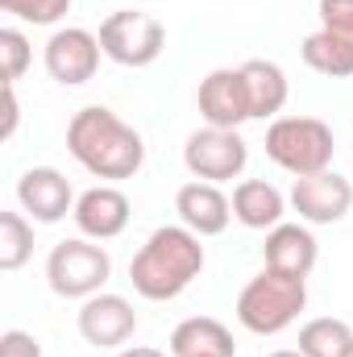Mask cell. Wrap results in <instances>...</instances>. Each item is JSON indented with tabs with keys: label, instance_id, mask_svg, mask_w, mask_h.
<instances>
[{
	"label": "cell",
	"instance_id": "6da1fadb",
	"mask_svg": "<svg viewBox=\"0 0 353 357\" xmlns=\"http://www.w3.org/2000/svg\"><path fill=\"white\" fill-rule=\"evenodd\" d=\"M67 150L71 158L96 178L121 183L133 178L146 162V142L133 125H125L112 108L104 104H88L71 116L67 125Z\"/></svg>",
	"mask_w": 353,
	"mask_h": 357
},
{
	"label": "cell",
	"instance_id": "7a4b0ae2",
	"mask_svg": "<svg viewBox=\"0 0 353 357\" xmlns=\"http://www.w3.org/2000/svg\"><path fill=\"white\" fill-rule=\"evenodd\" d=\"M204 270V245L187 225H163L129 262V282L142 299L167 303L179 299Z\"/></svg>",
	"mask_w": 353,
	"mask_h": 357
},
{
	"label": "cell",
	"instance_id": "3957f363",
	"mask_svg": "<svg viewBox=\"0 0 353 357\" xmlns=\"http://www.w3.org/2000/svg\"><path fill=\"white\" fill-rule=\"evenodd\" d=\"M303 307H308V278H291L278 270L254 274L237 295V320L254 337H278L299 320Z\"/></svg>",
	"mask_w": 353,
	"mask_h": 357
},
{
	"label": "cell",
	"instance_id": "277c9868",
	"mask_svg": "<svg viewBox=\"0 0 353 357\" xmlns=\"http://www.w3.org/2000/svg\"><path fill=\"white\" fill-rule=\"evenodd\" d=\"M333 150V129L320 116H274L266 129V158L295 178L329 171Z\"/></svg>",
	"mask_w": 353,
	"mask_h": 357
},
{
	"label": "cell",
	"instance_id": "5b68a950",
	"mask_svg": "<svg viewBox=\"0 0 353 357\" xmlns=\"http://www.w3.org/2000/svg\"><path fill=\"white\" fill-rule=\"evenodd\" d=\"M108 274H112V258L91 237L59 241L50 250V258H46V282L63 299H91V295H100Z\"/></svg>",
	"mask_w": 353,
	"mask_h": 357
},
{
	"label": "cell",
	"instance_id": "8992f818",
	"mask_svg": "<svg viewBox=\"0 0 353 357\" xmlns=\"http://www.w3.org/2000/svg\"><path fill=\"white\" fill-rule=\"evenodd\" d=\"M100 46H104V59L121 67H150L167 50V25L154 13L117 8L100 21Z\"/></svg>",
	"mask_w": 353,
	"mask_h": 357
},
{
	"label": "cell",
	"instance_id": "52a82bcc",
	"mask_svg": "<svg viewBox=\"0 0 353 357\" xmlns=\"http://www.w3.org/2000/svg\"><path fill=\"white\" fill-rule=\"evenodd\" d=\"M246 162H250V146H246V137H241L237 129L204 125V129H195V133L187 137V146H183V167L195 178L216 183V187L241 178Z\"/></svg>",
	"mask_w": 353,
	"mask_h": 357
},
{
	"label": "cell",
	"instance_id": "ba28073f",
	"mask_svg": "<svg viewBox=\"0 0 353 357\" xmlns=\"http://www.w3.org/2000/svg\"><path fill=\"white\" fill-rule=\"evenodd\" d=\"M100 33L91 29H80V25H67V29H54L46 50H42V63H46V75L63 88H80L88 84L100 67Z\"/></svg>",
	"mask_w": 353,
	"mask_h": 357
},
{
	"label": "cell",
	"instance_id": "9c48e42d",
	"mask_svg": "<svg viewBox=\"0 0 353 357\" xmlns=\"http://www.w3.org/2000/svg\"><path fill=\"white\" fill-rule=\"evenodd\" d=\"M195 104H200L204 125H216V129H241L246 121H254L241 67H216V71H208L200 79Z\"/></svg>",
	"mask_w": 353,
	"mask_h": 357
},
{
	"label": "cell",
	"instance_id": "30bf717a",
	"mask_svg": "<svg viewBox=\"0 0 353 357\" xmlns=\"http://www.w3.org/2000/svg\"><path fill=\"white\" fill-rule=\"evenodd\" d=\"M291 208L299 212V220L308 225H337L345 220L353 208V183L337 171H320V175L295 178L291 187Z\"/></svg>",
	"mask_w": 353,
	"mask_h": 357
},
{
	"label": "cell",
	"instance_id": "8fae6325",
	"mask_svg": "<svg viewBox=\"0 0 353 357\" xmlns=\"http://www.w3.org/2000/svg\"><path fill=\"white\" fill-rule=\"evenodd\" d=\"M133 333H137V312H133V303L125 295L100 291V295L84 299V307H80V337L88 345H96V349H117Z\"/></svg>",
	"mask_w": 353,
	"mask_h": 357
},
{
	"label": "cell",
	"instance_id": "7c38bea8",
	"mask_svg": "<svg viewBox=\"0 0 353 357\" xmlns=\"http://www.w3.org/2000/svg\"><path fill=\"white\" fill-rule=\"evenodd\" d=\"M17 199L38 225H59L67 212H75V191L63 171L54 167H29L17 178Z\"/></svg>",
	"mask_w": 353,
	"mask_h": 357
},
{
	"label": "cell",
	"instance_id": "4fadbf2b",
	"mask_svg": "<svg viewBox=\"0 0 353 357\" xmlns=\"http://www.w3.org/2000/svg\"><path fill=\"white\" fill-rule=\"evenodd\" d=\"M175 212H179V225H187L195 237H220L229 229V220H233V199L216 183L191 178V183L179 187Z\"/></svg>",
	"mask_w": 353,
	"mask_h": 357
},
{
	"label": "cell",
	"instance_id": "5bb4252c",
	"mask_svg": "<svg viewBox=\"0 0 353 357\" xmlns=\"http://www.w3.org/2000/svg\"><path fill=\"white\" fill-rule=\"evenodd\" d=\"M75 229L91 237V241H112V237H121L125 233V225H129V216H133V208H129V195L121 191V187H108V183H100V187H88L80 199H75Z\"/></svg>",
	"mask_w": 353,
	"mask_h": 357
},
{
	"label": "cell",
	"instance_id": "9a60e30c",
	"mask_svg": "<svg viewBox=\"0 0 353 357\" xmlns=\"http://www.w3.org/2000/svg\"><path fill=\"white\" fill-rule=\"evenodd\" d=\"M262 258L266 270H278V274H291V278H308L316 258H320V245L312 237L308 225H274L266 233V245H262Z\"/></svg>",
	"mask_w": 353,
	"mask_h": 357
},
{
	"label": "cell",
	"instance_id": "2e32d148",
	"mask_svg": "<svg viewBox=\"0 0 353 357\" xmlns=\"http://www.w3.org/2000/svg\"><path fill=\"white\" fill-rule=\"evenodd\" d=\"M287 195L266 183V178H241L233 187V220H241L246 229H274L283 225V212H287Z\"/></svg>",
	"mask_w": 353,
	"mask_h": 357
},
{
	"label": "cell",
	"instance_id": "e0dca14e",
	"mask_svg": "<svg viewBox=\"0 0 353 357\" xmlns=\"http://www.w3.org/2000/svg\"><path fill=\"white\" fill-rule=\"evenodd\" d=\"M171 357H237L233 333L212 316H191L171 333Z\"/></svg>",
	"mask_w": 353,
	"mask_h": 357
},
{
	"label": "cell",
	"instance_id": "ac0fdd59",
	"mask_svg": "<svg viewBox=\"0 0 353 357\" xmlns=\"http://www.w3.org/2000/svg\"><path fill=\"white\" fill-rule=\"evenodd\" d=\"M241 75H246V91H250V108H254V121H266V116H278L287 108V96H291V84H287V71L270 59H250L241 63Z\"/></svg>",
	"mask_w": 353,
	"mask_h": 357
},
{
	"label": "cell",
	"instance_id": "d6986e66",
	"mask_svg": "<svg viewBox=\"0 0 353 357\" xmlns=\"http://www.w3.org/2000/svg\"><path fill=\"white\" fill-rule=\"evenodd\" d=\"M303 63H308L316 75L345 79V75H353V42L329 33V29H316V33L303 38Z\"/></svg>",
	"mask_w": 353,
	"mask_h": 357
},
{
	"label": "cell",
	"instance_id": "ffe728a7",
	"mask_svg": "<svg viewBox=\"0 0 353 357\" xmlns=\"http://www.w3.org/2000/svg\"><path fill=\"white\" fill-rule=\"evenodd\" d=\"M350 345H353V328L345 320L320 316V320H308L299 328V354L303 357H341Z\"/></svg>",
	"mask_w": 353,
	"mask_h": 357
},
{
	"label": "cell",
	"instance_id": "44dd1931",
	"mask_svg": "<svg viewBox=\"0 0 353 357\" xmlns=\"http://www.w3.org/2000/svg\"><path fill=\"white\" fill-rule=\"evenodd\" d=\"M33 254V225L21 212H0V270H21Z\"/></svg>",
	"mask_w": 353,
	"mask_h": 357
},
{
	"label": "cell",
	"instance_id": "7402d4cb",
	"mask_svg": "<svg viewBox=\"0 0 353 357\" xmlns=\"http://www.w3.org/2000/svg\"><path fill=\"white\" fill-rule=\"evenodd\" d=\"M0 8L25 25H59L71 13V0H0Z\"/></svg>",
	"mask_w": 353,
	"mask_h": 357
},
{
	"label": "cell",
	"instance_id": "603a6c76",
	"mask_svg": "<svg viewBox=\"0 0 353 357\" xmlns=\"http://www.w3.org/2000/svg\"><path fill=\"white\" fill-rule=\"evenodd\" d=\"M0 63H4V84H17V79L29 71V63H33L29 38H25L21 29H13V25L0 29Z\"/></svg>",
	"mask_w": 353,
	"mask_h": 357
},
{
	"label": "cell",
	"instance_id": "cb8c5ba5",
	"mask_svg": "<svg viewBox=\"0 0 353 357\" xmlns=\"http://www.w3.org/2000/svg\"><path fill=\"white\" fill-rule=\"evenodd\" d=\"M316 13H320V29L353 42V0H320Z\"/></svg>",
	"mask_w": 353,
	"mask_h": 357
},
{
	"label": "cell",
	"instance_id": "d4e9b609",
	"mask_svg": "<svg viewBox=\"0 0 353 357\" xmlns=\"http://www.w3.org/2000/svg\"><path fill=\"white\" fill-rule=\"evenodd\" d=\"M0 357H42V345L33 333H21V328H8L0 337Z\"/></svg>",
	"mask_w": 353,
	"mask_h": 357
},
{
	"label": "cell",
	"instance_id": "484cf974",
	"mask_svg": "<svg viewBox=\"0 0 353 357\" xmlns=\"http://www.w3.org/2000/svg\"><path fill=\"white\" fill-rule=\"evenodd\" d=\"M17 116H21V104H17V84H4V125H0V137H4V142L17 133Z\"/></svg>",
	"mask_w": 353,
	"mask_h": 357
},
{
	"label": "cell",
	"instance_id": "4316f807",
	"mask_svg": "<svg viewBox=\"0 0 353 357\" xmlns=\"http://www.w3.org/2000/svg\"><path fill=\"white\" fill-rule=\"evenodd\" d=\"M117 357H167V354L154 349V345H129V349H121Z\"/></svg>",
	"mask_w": 353,
	"mask_h": 357
},
{
	"label": "cell",
	"instance_id": "83f0119b",
	"mask_svg": "<svg viewBox=\"0 0 353 357\" xmlns=\"http://www.w3.org/2000/svg\"><path fill=\"white\" fill-rule=\"evenodd\" d=\"M266 357H303L299 349H274V354H266Z\"/></svg>",
	"mask_w": 353,
	"mask_h": 357
},
{
	"label": "cell",
	"instance_id": "f1b7e54d",
	"mask_svg": "<svg viewBox=\"0 0 353 357\" xmlns=\"http://www.w3.org/2000/svg\"><path fill=\"white\" fill-rule=\"evenodd\" d=\"M341 357H353V345H350V349H345V354H341Z\"/></svg>",
	"mask_w": 353,
	"mask_h": 357
}]
</instances>
